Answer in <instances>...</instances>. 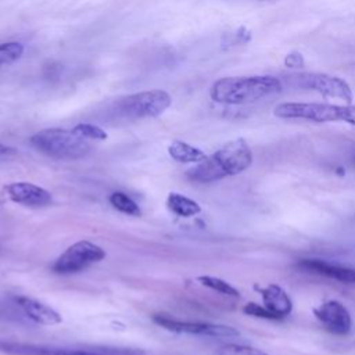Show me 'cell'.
I'll return each mask as SVG.
<instances>
[{
  "label": "cell",
  "instance_id": "23",
  "mask_svg": "<svg viewBox=\"0 0 355 355\" xmlns=\"http://www.w3.org/2000/svg\"><path fill=\"white\" fill-rule=\"evenodd\" d=\"M284 64L286 67L288 68H294V69H298V68H302L304 67V57L301 53L298 51H293L290 54L286 55L284 58Z\"/></svg>",
  "mask_w": 355,
  "mask_h": 355
},
{
  "label": "cell",
  "instance_id": "1",
  "mask_svg": "<svg viewBox=\"0 0 355 355\" xmlns=\"http://www.w3.org/2000/svg\"><path fill=\"white\" fill-rule=\"evenodd\" d=\"M252 164V151L248 143L237 137L225 143L214 154L187 171V178L197 183H211L247 171Z\"/></svg>",
  "mask_w": 355,
  "mask_h": 355
},
{
  "label": "cell",
  "instance_id": "6",
  "mask_svg": "<svg viewBox=\"0 0 355 355\" xmlns=\"http://www.w3.org/2000/svg\"><path fill=\"white\" fill-rule=\"evenodd\" d=\"M287 83L291 87L315 92L326 98H336L344 104H352L354 93L347 80L320 72H298L287 76Z\"/></svg>",
  "mask_w": 355,
  "mask_h": 355
},
{
  "label": "cell",
  "instance_id": "18",
  "mask_svg": "<svg viewBox=\"0 0 355 355\" xmlns=\"http://www.w3.org/2000/svg\"><path fill=\"white\" fill-rule=\"evenodd\" d=\"M198 283L202 284L204 287H208L219 294H223V295H227V297H234V298H239L240 297V293L239 290L232 286L230 283H227L226 280L220 279V277H215V276H209V275H202V276H198L197 277Z\"/></svg>",
  "mask_w": 355,
  "mask_h": 355
},
{
  "label": "cell",
  "instance_id": "4",
  "mask_svg": "<svg viewBox=\"0 0 355 355\" xmlns=\"http://www.w3.org/2000/svg\"><path fill=\"white\" fill-rule=\"evenodd\" d=\"M31 146L39 153L55 159H79L92 151L90 143L72 129L49 128L36 132L29 139Z\"/></svg>",
  "mask_w": 355,
  "mask_h": 355
},
{
  "label": "cell",
  "instance_id": "13",
  "mask_svg": "<svg viewBox=\"0 0 355 355\" xmlns=\"http://www.w3.org/2000/svg\"><path fill=\"white\" fill-rule=\"evenodd\" d=\"M15 302L19 305V308L24 311V313L37 324L54 326V324H58L62 322L61 315L55 309H53L50 305H47L39 300L21 295V297L15 298Z\"/></svg>",
  "mask_w": 355,
  "mask_h": 355
},
{
  "label": "cell",
  "instance_id": "19",
  "mask_svg": "<svg viewBox=\"0 0 355 355\" xmlns=\"http://www.w3.org/2000/svg\"><path fill=\"white\" fill-rule=\"evenodd\" d=\"M24 54V46L19 42L0 43V68L10 65L21 58Z\"/></svg>",
  "mask_w": 355,
  "mask_h": 355
},
{
  "label": "cell",
  "instance_id": "9",
  "mask_svg": "<svg viewBox=\"0 0 355 355\" xmlns=\"http://www.w3.org/2000/svg\"><path fill=\"white\" fill-rule=\"evenodd\" d=\"M315 318L331 334L344 336L351 331L352 319L349 311L340 301L329 300L313 308Z\"/></svg>",
  "mask_w": 355,
  "mask_h": 355
},
{
  "label": "cell",
  "instance_id": "2",
  "mask_svg": "<svg viewBox=\"0 0 355 355\" xmlns=\"http://www.w3.org/2000/svg\"><path fill=\"white\" fill-rule=\"evenodd\" d=\"M282 89L283 82L273 75L225 76L212 83L209 97L219 104L244 105L277 94Z\"/></svg>",
  "mask_w": 355,
  "mask_h": 355
},
{
  "label": "cell",
  "instance_id": "16",
  "mask_svg": "<svg viewBox=\"0 0 355 355\" xmlns=\"http://www.w3.org/2000/svg\"><path fill=\"white\" fill-rule=\"evenodd\" d=\"M166 208L182 218H190V216H196L201 212V207L197 201L191 200L190 197L172 191L168 194L166 197Z\"/></svg>",
  "mask_w": 355,
  "mask_h": 355
},
{
  "label": "cell",
  "instance_id": "14",
  "mask_svg": "<svg viewBox=\"0 0 355 355\" xmlns=\"http://www.w3.org/2000/svg\"><path fill=\"white\" fill-rule=\"evenodd\" d=\"M262 295L263 306L270 311L277 319H283L288 316L293 311V301L290 295L286 293L284 288H282L279 284L270 283L265 286L263 288L257 287Z\"/></svg>",
  "mask_w": 355,
  "mask_h": 355
},
{
  "label": "cell",
  "instance_id": "3",
  "mask_svg": "<svg viewBox=\"0 0 355 355\" xmlns=\"http://www.w3.org/2000/svg\"><path fill=\"white\" fill-rule=\"evenodd\" d=\"M273 114L282 119H301L316 123L341 122L355 125V104L290 101L277 104Z\"/></svg>",
  "mask_w": 355,
  "mask_h": 355
},
{
  "label": "cell",
  "instance_id": "8",
  "mask_svg": "<svg viewBox=\"0 0 355 355\" xmlns=\"http://www.w3.org/2000/svg\"><path fill=\"white\" fill-rule=\"evenodd\" d=\"M151 319L155 324L173 333H184V334H196V336H207V337H237L240 334L237 329L227 324L180 320L165 313H155L151 316Z\"/></svg>",
  "mask_w": 355,
  "mask_h": 355
},
{
  "label": "cell",
  "instance_id": "10",
  "mask_svg": "<svg viewBox=\"0 0 355 355\" xmlns=\"http://www.w3.org/2000/svg\"><path fill=\"white\" fill-rule=\"evenodd\" d=\"M7 197L28 208H44L51 204V193L31 182H12L4 187Z\"/></svg>",
  "mask_w": 355,
  "mask_h": 355
},
{
  "label": "cell",
  "instance_id": "24",
  "mask_svg": "<svg viewBox=\"0 0 355 355\" xmlns=\"http://www.w3.org/2000/svg\"><path fill=\"white\" fill-rule=\"evenodd\" d=\"M352 164H354V166H355V154H354V157H352Z\"/></svg>",
  "mask_w": 355,
  "mask_h": 355
},
{
  "label": "cell",
  "instance_id": "11",
  "mask_svg": "<svg viewBox=\"0 0 355 355\" xmlns=\"http://www.w3.org/2000/svg\"><path fill=\"white\" fill-rule=\"evenodd\" d=\"M0 351L10 355H108L98 351L76 349V348H60L49 345H36L25 343H11L0 340Z\"/></svg>",
  "mask_w": 355,
  "mask_h": 355
},
{
  "label": "cell",
  "instance_id": "5",
  "mask_svg": "<svg viewBox=\"0 0 355 355\" xmlns=\"http://www.w3.org/2000/svg\"><path fill=\"white\" fill-rule=\"evenodd\" d=\"M171 104L172 98L169 93L161 89H154L116 98L110 105L108 112L116 119L139 121L161 115Z\"/></svg>",
  "mask_w": 355,
  "mask_h": 355
},
{
  "label": "cell",
  "instance_id": "7",
  "mask_svg": "<svg viewBox=\"0 0 355 355\" xmlns=\"http://www.w3.org/2000/svg\"><path fill=\"white\" fill-rule=\"evenodd\" d=\"M105 250L89 240H80L69 245L55 258L51 270L57 275L79 273L105 258Z\"/></svg>",
  "mask_w": 355,
  "mask_h": 355
},
{
  "label": "cell",
  "instance_id": "17",
  "mask_svg": "<svg viewBox=\"0 0 355 355\" xmlns=\"http://www.w3.org/2000/svg\"><path fill=\"white\" fill-rule=\"evenodd\" d=\"M108 201L112 205V208H115L116 211H119L125 215H129V216H140L141 215V209L137 205V202L122 191L111 193L108 197Z\"/></svg>",
  "mask_w": 355,
  "mask_h": 355
},
{
  "label": "cell",
  "instance_id": "22",
  "mask_svg": "<svg viewBox=\"0 0 355 355\" xmlns=\"http://www.w3.org/2000/svg\"><path fill=\"white\" fill-rule=\"evenodd\" d=\"M243 312L248 316H254V318H261V319H269V320H277V318L268 311L263 305L255 304V302H248L244 305Z\"/></svg>",
  "mask_w": 355,
  "mask_h": 355
},
{
  "label": "cell",
  "instance_id": "21",
  "mask_svg": "<svg viewBox=\"0 0 355 355\" xmlns=\"http://www.w3.org/2000/svg\"><path fill=\"white\" fill-rule=\"evenodd\" d=\"M212 355H269V354L250 345L226 344L218 348Z\"/></svg>",
  "mask_w": 355,
  "mask_h": 355
},
{
  "label": "cell",
  "instance_id": "20",
  "mask_svg": "<svg viewBox=\"0 0 355 355\" xmlns=\"http://www.w3.org/2000/svg\"><path fill=\"white\" fill-rule=\"evenodd\" d=\"M72 130L86 140H105L107 132L97 125L80 122L72 128Z\"/></svg>",
  "mask_w": 355,
  "mask_h": 355
},
{
  "label": "cell",
  "instance_id": "15",
  "mask_svg": "<svg viewBox=\"0 0 355 355\" xmlns=\"http://www.w3.org/2000/svg\"><path fill=\"white\" fill-rule=\"evenodd\" d=\"M168 154L172 159L180 164H198L207 158L205 153L201 148L182 140H173L168 146Z\"/></svg>",
  "mask_w": 355,
  "mask_h": 355
},
{
  "label": "cell",
  "instance_id": "12",
  "mask_svg": "<svg viewBox=\"0 0 355 355\" xmlns=\"http://www.w3.org/2000/svg\"><path fill=\"white\" fill-rule=\"evenodd\" d=\"M297 268L301 270H305L308 273L320 275L333 280H337L340 283H355V268L331 263L324 259H301L297 263Z\"/></svg>",
  "mask_w": 355,
  "mask_h": 355
}]
</instances>
